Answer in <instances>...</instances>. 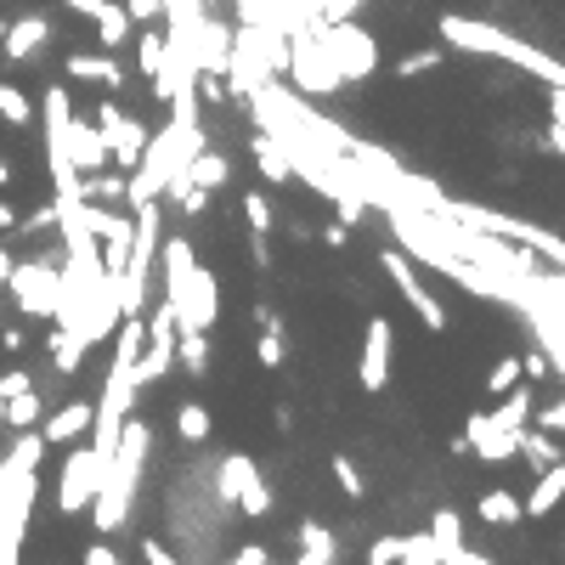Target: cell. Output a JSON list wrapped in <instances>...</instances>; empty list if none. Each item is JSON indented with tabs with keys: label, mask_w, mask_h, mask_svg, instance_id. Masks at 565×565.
Here are the masks:
<instances>
[{
	"label": "cell",
	"mask_w": 565,
	"mask_h": 565,
	"mask_svg": "<svg viewBox=\"0 0 565 565\" xmlns=\"http://www.w3.org/2000/svg\"><path fill=\"white\" fill-rule=\"evenodd\" d=\"M148 442H153V436H148V424L125 413V424H119V447H114V463H108L103 486H96V497L85 504L96 531H119V526L130 520V504H137V486H142Z\"/></svg>",
	"instance_id": "obj_1"
},
{
	"label": "cell",
	"mask_w": 565,
	"mask_h": 565,
	"mask_svg": "<svg viewBox=\"0 0 565 565\" xmlns=\"http://www.w3.org/2000/svg\"><path fill=\"white\" fill-rule=\"evenodd\" d=\"M442 40L452 46V51H475V57H497V62H515V69H526V74H538V80H549V85H560L565 74H560V62L549 57V51H538V46H526L520 35H509V28H497V23H475V17H442Z\"/></svg>",
	"instance_id": "obj_2"
},
{
	"label": "cell",
	"mask_w": 565,
	"mask_h": 565,
	"mask_svg": "<svg viewBox=\"0 0 565 565\" xmlns=\"http://www.w3.org/2000/svg\"><path fill=\"white\" fill-rule=\"evenodd\" d=\"M311 40L322 46V57L334 62V74L351 85V80H368L374 69H379V46H374V35L362 23H351V17H340V23H317L311 28Z\"/></svg>",
	"instance_id": "obj_3"
},
{
	"label": "cell",
	"mask_w": 565,
	"mask_h": 565,
	"mask_svg": "<svg viewBox=\"0 0 565 565\" xmlns=\"http://www.w3.org/2000/svg\"><path fill=\"white\" fill-rule=\"evenodd\" d=\"M283 69H294V85H301L306 96H334L345 80L334 74V62L322 57V46L311 40V28H289V57H283Z\"/></svg>",
	"instance_id": "obj_4"
},
{
	"label": "cell",
	"mask_w": 565,
	"mask_h": 565,
	"mask_svg": "<svg viewBox=\"0 0 565 565\" xmlns=\"http://www.w3.org/2000/svg\"><path fill=\"white\" fill-rule=\"evenodd\" d=\"M35 492H40V475L23 470L12 481V492L0 497V565H17L23 560V538H28V509H35Z\"/></svg>",
	"instance_id": "obj_5"
},
{
	"label": "cell",
	"mask_w": 565,
	"mask_h": 565,
	"mask_svg": "<svg viewBox=\"0 0 565 565\" xmlns=\"http://www.w3.org/2000/svg\"><path fill=\"white\" fill-rule=\"evenodd\" d=\"M7 283H12V301H17V311H23V317H57V301H62V272H51L46 260L12 266Z\"/></svg>",
	"instance_id": "obj_6"
},
{
	"label": "cell",
	"mask_w": 565,
	"mask_h": 565,
	"mask_svg": "<svg viewBox=\"0 0 565 565\" xmlns=\"http://www.w3.org/2000/svg\"><path fill=\"white\" fill-rule=\"evenodd\" d=\"M114 463V458H108ZM108 463L96 458L91 447H74L69 452V463H62V486H57V509L62 515H80L91 497H96V486H103V475H108Z\"/></svg>",
	"instance_id": "obj_7"
},
{
	"label": "cell",
	"mask_w": 565,
	"mask_h": 565,
	"mask_svg": "<svg viewBox=\"0 0 565 565\" xmlns=\"http://www.w3.org/2000/svg\"><path fill=\"white\" fill-rule=\"evenodd\" d=\"M96 130H103V142H108V164H119V170H130V164L142 158V148H148V125L130 119L119 103L96 108Z\"/></svg>",
	"instance_id": "obj_8"
},
{
	"label": "cell",
	"mask_w": 565,
	"mask_h": 565,
	"mask_svg": "<svg viewBox=\"0 0 565 565\" xmlns=\"http://www.w3.org/2000/svg\"><path fill=\"white\" fill-rule=\"evenodd\" d=\"M379 266H385V272H390V283H396V294H402V301L419 311V322L424 328H436V334H442V328H447V311H442V301H436V294H429L424 283H419V272H413V260L402 255V249H385L379 255Z\"/></svg>",
	"instance_id": "obj_9"
},
{
	"label": "cell",
	"mask_w": 565,
	"mask_h": 565,
	"mask_svg": "<svg viewBox=\"0 0 565 565\" xmlns=\"http://www.w3.org/2000/svg\"><path fill=\"white\" fill-rule=\"evenodd\" d=\"M170 311H176V328H210V322H215L221 301H215V278L204 272V266H192V278H187L181 301H176Z\"/></svg>",
	"instance_id": "obj_10"
},
{
	"label": "cell",
	"mask_w": 565,
	"mask_h": 565,
	"mask_svg": "<svg viewBox=\"0 0 565 565\" xmlns=\"http://www.w3.org/2000/svg\"><path fill=\"white\" fill-rule=\"evenodd\" d=\"M390 322L374 317L368 322V340H362V390H385L390 385Z\"/></svg>",
	"instance_id": "obj_11"
},
{
	"label": "cell",
	"mask_w": 565,
	"mask_h": 565,
	"mask_svg": "<svg viewBox=\"0 0 565 565\" xmlns=\"http://www.w3.org/2000/svg\"><path fill=\"white\" fill-rule=\"evenodd\" d=\"M69 164H74L80 176L108 170V142H103V130H91L85 119H69Z\"/></svg>",
	"instance_id": "obj_12"
},
{
	"label": "cell",
	"mask_w": 565,
	"mask_h": 565,
	"mask_svg": "<svg viewBox=\"0 0 565 565\" xmlns=\"http://www.w3.org/2000/svg\"><path fill=\"white\" fill-rule=\"evenodd\" d=\"M40 46H51V23L46 17H17V23L0 28V51H7L12 62H28Z\"/></svg>",
	"instance_id": "obj_13"
},
{
	"label": "cell",
	"mask_w": 565,
	"mask_h": 565,
	"mask_svg": "<svg viewBox=\"0 0 565 565\" xmlns=\"http://www.w3.org/2000/svg\"><path fill=\"white\" fill-rule=\"evenodd\" d=\"M153 260L164 266V301L176 306L181 289H187V278H192V266H198V260H192V244H187V238H164Z\"/></svg>",
	"instance_id": "obj_14"
},
{
	"label": "cell",
	"mask_w": 565,
	"mask_h": 565,
	"mask_svg": "<svg viewBox=\"0 0 565 565\" xmlns=\"http://www.w3.org/2000/svg\"><path fill=\"white\" fill-rule=\"evenodd\" d=\"M463 442H470V452H481L486 463H504V458H515V442L497 429L486 413H470V424H463Z\"/></svg>",
	"instance_id": "obj_15"
},
{
	"label": "cell",
	"mask_w": 565,
	"mask_h": 565,
	"mask_svg": "<svg viewBox=\"0 0 565 565\" xmlns=\"http://www.w3.org/2000/svg\"><path fill=\"white\" fill-rule=\"evenodd\" d=\"M91 419H96V408L91 402H69L62 413H51L46 419V429H40V442H51V447H74L85 429H91Z\"/></svg>",
	"instance_id": "obj_16"
},
{
	"label": "cell",
	"mask_w": 565,
	"mask_h": 565,
	"mask_svg": "<svg viewBox=\"0 0 565 565\" xmlns=\"http://www.w3.org/2000/svg\"><path fill=\"white\" fill-rule=\"evenodd\" d=\"M62 69H69V80H80V85H108V91H119L125 85V69L114 57H91V51H74L69 62H62Z\"/></svg>",
	"instance_id": "obj_17"
},
{
	"label": "cell",
	"mask_w": 565,
	"mask_h": 565,
	"mask_svg": "<svg viewBox=\"0 0 565 565\" xmlns=\"http://www.w3.org/2000/svg\"><path fill=\"white\" fill-rule=\"evenodd\" d=\"M560 492H565V463H543V475H538V486H531V497L520 504V515L526 520H543L560 504Z\"/></svg>",
	"instance_id": "obj_18"
},
{
	"label": "cell",
	"mask_w": 565,
	"mask_h": 565,
	"mask_svg": "<svg viewBox=\"0 0 565 565\" xmlns=\"http://www.w3.org/2000/svg\"><path fill=\"white\" fill-rule=\"evenodd\" d=\"M497 429H504V436L515 442L520 436V429L531 424V390L526 385H515V390H504V396H497V413H486Z\"/></svg>",
	"instance_id": "obj_19"
},
{
	"label": "cell",
	"mask_w": 565,
	"mask_h": 565,
	"mask_svg": "<svg viewBox=\"0 0 565 565\" xmlns=\"http://www.w3.org/2000/svg\"><path fill=\"white\" fill-rule=\"evenodd\" d=\"M334 560H340L334 531H328L322 520H306L301 526V560H294V565H334Z\"/></svg>",
	"instance_id": "obj_20"
},
{
	"label": "cell",
	"mask_w": 565,
	"mask_h": 565,
	"mask_svg": "<svg viewBox=\"0 0 565 565\" xmlns=\"http://www.w3.org/2000/svg\"><path fill=\"white\" fill-rule=\"evenodd\" d=\"M176 356H181V368L192 379H204L210 374V328H181V334H176Z\"/></svg>",
	"instance_id": "obj_21"
},
{
	"label": "cell",
	"mask_w": 565,
	"mask_h": 565,
	"mask_svg": "<svg viewBox=\"0 0 565 565\" xmlns=\"http://www.w3.org/2000/svg\"><path fill=\"white\" fill-rule=\"evenodd\" d=\"M91 23H96V35H103V46H125L130 40V17H125L119 0H96Z\"/></svg>",
	"instance_id": "obj_22"
},
{
	"label": "cell",
	"mask_w": 565,
	"mask_h": 565,
	"mask_svg": "<svg viewBox=\"0 0 565 565\" xmlns=\"http://www.w3.org/2000/svg\"><path fill=\"white\" fill-rule=\"evenodd\" d=\"M35 458H40V436H23V442L7 452V463H0V497L12 492V481H17L23 470H35Z\"/></svg>",
	"instance_id": "obj_23"
},
{
	"label": "cell",
	"mask_w": 565,
	"mask_h": 565,
	"mask_svg": "<svg viewBox=\"0 0 565 565\" xmlns=\"http://www.w3.org/2000/svg\"><path fill=\"white\" fill-rule=\"evenodd\" d=\"M396 565H442V543L419 531V538H396Z\"/></svg>",
	"instance_id": "obj_24"
},
{
	"label": "cell",
	"mask_w": 565,
	"mask_h": 565,
	"mask_svg": "<svg viewBox=\"0 0 565 565\" xmlns=\"http://www.w3.org/2000/svg\"><path fill=\"white\" fill-rule=\"evenodd\" d=\"M481 520L486 526H520L526 515H520V497L515 492H486L481 497Z\"/></svg>",
	"instance_id": "obj_25"
},
{
	"label": "cell",
	"mask_w": 565,
	"mask_h": 565,
	"mask_svg": "<svg viewBox=\"0 0 565 565\" xmlns=\"http://www.w3.org/2000/svg\"><path fill=\"white\" fill-rule=\"evenodd\" d=\"M255 356H260V368H283V356H289V345H283V322H278V317H266V322H260V340H255Z\"/></svg>",
	"instance_id": "obj_26"
},
{
	"label": "cell",
	"mask_w": 565,
	"mask_h": 565,
	"mask_svg": "<svg viewBox=\"0 0 565 565\" xmlns=\"http://www.w3.org/2000/svg\"><path fill=\"white\" fill-rule=\"evenodd\" d=\"M232 504H238L244 515H266V509H272V492H266V481H260V470H255V463L244 470V481H238V497H232Z\"/></svg>",
	"instance_id": "obj_27"
},
{
	"label": "cell",
	"mask_w": 565,
	"mask_h": 565,
	"mask_svg": "<svg viewBox=\"0 0 565 565\" xmlns=\"http://www.w3.org/2000/svg\"><path fill=\"white\" fill-rule=\"evenodd\" d=\"M176 436H181V442H192V447H198V442H210V408L181 402V408H176Z\"/></svg>",
	"instance_id": "obj_28"
},
{
	"label": "cell",
	"mask_w": 565,
	"mask_h": 565,
	"mask_svg": "<svg viewBox=\"0 0 565 565\" xmlns=\"http://www.w3.org/2000/svg\"><path fill=\"white\" fill-rule=\"evenodd\" d=\"M255 164H260V176H272V181H289V158H283V148H278V137H255Z\"/></svg>",
	"instance_id": "obj_29"
},
{
	"label": "cell",
	"mask_w": 565,
	"mask_h": 565,
	"mask_svg": "<svg viewBox=\"0 0 565 565\" xmlns=\"http://www.w3.org/2000/svg\"><path fill=\"white\" fill-rule=\"evenodd\" d=\"M515 452H526L538 470H543V463H560V447L543 436V429H520V436H515Z\"/></svg>",
	"instance_id": "obj_30"
},
{
	"label": "cell",
	"mask_w": 565,
	"mask_h": 565,
	"mask_svg": "<svg viewBox=\"0 0 565 565\" xmlns=\"http://www.w3.org/2000/svg\"><path fill=\"white\" fill-rule=\"evenodd\" d=\"M0 119H7V125H28V119H35V103H28L17 85H7V80H0Z\"/></svg>",
	"instance_id": "obj_31"
},
{
	"label": "cell",
	"mask_w": 565,
	"mask_h": 565,
	"mask_svg": "<svg viewBox=\"0 0 565 565\" xmlns=\"http://www.w3.org/2000/svg\"><path fill=\"white\" fill-rule=\"evenodd\" d=\"M35 419H40V396H35V390H23V396H7V424L28 429Z\"/></svg>",
	"instance_id": "obj_32"
},
{
	"label": "cell",
	"mask_w": 565,
	"mask_h": 565,
	"mask_svg": "<svg viewBox=\"0 0 565 565\" xmlns=\"http://www.w3.org/2000/svg\"><path fill=\"white\" fill-rule=\"evenodd\" d=\"M137 57H142V74L158 80L164 74V35H153V28H148V35L137 40Z\"/></svg>",
	"instance_id": "obj_33"
},
{
	"label": "cell",
	"mask_w": 565,
	"mask_h": 565,
	"mask_svg": "<svg viewBox=\"0 0 565 565\" xmlns=\"http://www.w3.org/2000/svg\"><path fill=\"white\" fill-rule=\"evenodd\" d=\"M429 538H436L442 549H452V543H463V520H458V509H442L436 520H429Z\"/></svg>",
	"instance_id": "obj_34"
},
{
	"label": "cell",
	"mask_w": 565,
	"mask_h": 565,
	"mask_svg": "<svg viewBox=\"0 0 565 565\" xmlns=\"http://www.w3.org/2000/svg\"><path fill=\"white\" fill-rule=\"evenodd\" d=\"M244 221L255 226V238L272 232V204H266V192H249V198H244Z\"/></svg>",
	"instance_id": "obj_35"
},
{
	"label": "cell",
	"mask_w": 565,
	"mask_h": 565,
	"mask_svg": "<svg viewBox=\"0 0 565 565\" xmlns=\"http://www.w3.org/2000/svg\"><path fill=\"white\" fill-rule=\"evenodd\" d=\"M515 385H520V356H504V362H497V368L486 374V390L504 396V390H515Z\"/></svg>",
	"instance_id": "obj_36"
},
{
	"label": "cell",
	"mask_w": 565,
	"mask_h": 565,
	"mask_svg": "<svg viewBox=\"0 0 565 565\" xmlns=\"http://www.w3.org/2000/svg\"><path fill=\"white\" fill-rule=\"evenodd\" d=\"M334 481H340V492H345V497H362V492H368V481L356 475V463H351L345 452H334Z\"/></svg>",
	"instance_id": "obj_37"
},
{
	"label": "cell",
	"mask_w": 565,
	"mask_h": 565,
	"mask_svg": "<svg viewBox=\"0 0 565 565\" xmlns=\"http://www.w3.org/2000/svg\"><path fill=\"white\" fill-rule=\"evenodd\" d=\"M429 69H442V51H413V57L396 62V74H402V80H419V74H429Z\"/></svg>",
	"instance_id": "obj_38"
},
{
	"label": "cell",
	"mask_w": 565,
	"mask_h": 565,
	"mask_svg": "<svg viewBox=\"0 0 565 565\" xmlns=\"http://www.w3.org/2000/svg\"><path fill=\"white\" fill-rule=\"evenodd\" d=\"M119 7H125L130 23H158L164 17V0H119Z\"/></svg>",
	"instance_id": "obj_39"
},
{
	"label": "cell",
	"mask_w": 565,
	"mask_h": 565,
	"mask_svg": "<svg viewBox=\"0 0 565 565\" xmlns=\"http://www.w3.org/2000/svg\"><path fill=\"white\" fill-rule=\"evenodd\" d=\"M23 390H35V379H28L23 368H12V374H0V396H23Z\"/></svg>",
	"instance_id": "obj_40"
},
{
	"label": "cell",
	"mask_w": 565,
	"mask_h": 565,
	"mask_svg": "<svg viewBox=\"0 0 565 565\" xmlns=\"http://www.w3.org/2000/svg\"><path fill=\"white\" fill-rule=\"evenodd\" d=\"M543 374H554V368H549V356H543V351H531V356L520 362V379H543Z\"/></svg>",
	"instance_id": "obj_41"
},
{
	"label": "cell",
	"mask_w": 565,
	"mask_h": 565,
	"mask_svg": "<svg viewBox=\"0 0 565 565\" xmlns=\"http://www.w3.org/2000/svg\"><path fill=\"white\" fill-rule=\"evenodd\" d=\"M368 565H396V538H379V543L368 549Z\"/></svg>",
	"instance_id": "obj_42"
},
{
	"label": "cell",
	"mask_w": 565,
	"mask_h": 565,
	"mask_svg": "<svg viewBox=\"0 0 565 565\" xmlns=\"http://www.w3.org/2000/svg\"><path fill=\"white\" fill-rule=\"evenodd\" d=\"M85 565H119V554H114L108 543H91V549H85Z\"/></svg>",
	"instance_id": "obj_43"
},
{
	"label": "cell",
	"mask_w": 565,
	"mask_h": 565,
	"mask_svg": "<svg viewBox=\"0 0 565 565\" xmlns=\"http://www.w3.org/2000/svg\"><path fill=\"white\" fill-rule=\"evenodd\" d=\"M142 554H148V565H181L170 549H164V543H142Z\"/></svg>",
	"instance_id": "obj_44"
},
{
	"label": "cell",
	"mask_w": 565,
	"mask_h": 565,
	"mask_svg": "<svg viewBox=\"0 0 565 565\" xmlns=\"http://www.w3.org/2000/svg\"><path fill=\"white\" fill-rule=\"evenodd\" d=\"M221 565H266V549H238V554H232V560H221Z\"/></svg>",
	"instance_id": "obj_45"
},
{
	"label": "cell",
	"mask_w": 565,
	"mask_h": 565,
	"mask_svg": "<svg viewBox=\"0 0 565 565\" xmlns=\"http://www.w3.org/2000/svg\"><path fill=\"white\" fill-rule=\"evenodd\" d=\"M23 345H28L23 328H0V351H23Z\"/></svg>",
	"instance_id": "obj_46"
},
{
	"label": "cell",
	"mask_w": 565,
	"mask_h": 565,
	"mask_svg": "<svg viewBox=\"0 0 565 565\" xmlns=\"http://www.w3.org/2000/svg\"><path fill=\"white\" fill-rule=\"evenodd\" d=\"M23 226H28V232H40V226H57V204H46V210H35V215H28Z\"/></svg>",
	"instance_id": "obj_47"
},
{
	"label": "cell",
	"mask_w": 565,
	"mask_h": 565,
	"mask_svg": "<svg viewBox=\"0 0 565 565\" xmlns=\"http://www.w3.org/2000/svg\"><path fill=\"white\" fill-rule=\"evenodd\" d=\"M560 424H565V408H560V402H554V408H549V413H543V429H560Z\"/></svg>",
	"instance_id": "obj_48"
},
{
	"label": "cell",
	"mask_w": 565,
	"mask_h": 565,
	"mask_svg": "<svg viewBox=\"0 0 565 565\" xmlns=\"http://www.w3.org/2000/svg\"><path fill=\"white\" fill-rule=\"evenodd\" d=\"M0 226H17V210H12V204H0Z\"/></svg>",
	"instance_id": "obj_49"
},
{
	"label": "cell",
	"mask_w": 565,
	"mask_h": 565,
	"mask_svg": "<svg viewBox=\"0 0 565 565\" xmlns=\"http://www.w3.org/2000/svg\"><path fill=\"white\" fill-rule=\"evenodd\" d=\"M7 272H12V249H0V283H7Z\"/></svg>",
	"instance_id": "obj_50"
},
{
	"label": "cell",
	"mask_w": 565,
	"mask_h": 565,
	"mask_svg": "<svg viewBox=\"0 0 565 565\" xmlns=\"http://www.w3.org/2000/svg\"><path fill=\"white\" fill-rule=\"evenodd\" d=\"M7 181H12V164H7V158H0V187H7Z\"/></svg>",
	"instance_id": "obj_51"
},
{
	"label": "cell",
	"mask_w": 565,
	"mask_h": 565,
	"mask_svg": "<svg viewBox=\"0 0 565 565\" xmlns=\"http://www.w3.org/2000/svg\"><path fill=\"white\" fill-rule=\"evenodd\" d=\"M69 7H74V12H91V7H96V0H69Z\"/></svg>",
	"instance_id": "obj_52"
},
{
	"label": "cell",
	"mask_w": 565,
	"mask_h": 565,
	"mask_svg": "<svg viewBox=\"0 0 565 565\" xmlns=\"http://www.w3.org/2000/svg\"><path fill=\"white\" fill-rule=\"evenodd\" d=\"M0 424H7V396H0Z\"/></svg>",
	"instance_id": "obj_53"
},
{
	"label": "cell",
	"mask_w": 565,
	"mask_h": 565,
	"mask_svg": "<svg viewBox=\"0 0 565 565\" xmlns=\"http://www.w3.org/2000/svg\"><path fill=\"white\" fill-rule=\"evenodd\" d=\"M266 565H278V560H266Z\"/></svg>",
	"instance_id": "obj_54"
}]
</instances>
